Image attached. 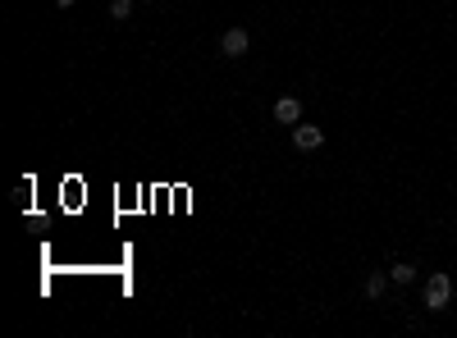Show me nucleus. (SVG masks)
<instances>
[{
	"label": "nucleus",
	"instance_id": "nucleus-1",
	"mask_svg": "<svg viewBox=\"0 0 457 338\" xmlns=\"http://www.w3.org/2000/svg\"><path fill=\"white\" fill-rule=\"evenodd\" d=\"M247 51H251V33H247V28H228V33L219 37V55H224V60H242Z\"/></svg>",
	"mask_w": 457,
	"mask_h": 338
},
{
	"label": "nucleus",
	"instance_id": "nucleus-2",
	"mask_svg": "<svg viewBox=\"0 0 457 338\" xmlns=\"http://www.w3.org/2000/svg\"><path fill=\"white\" fill-rule=\"evenodd\" d=\"M448 297H453V279H448V274H430V284H425V306H430V311H444Z\"/></svg>",
	"mask_w": 457,
	"mask_h": 338
},
{
	"label": "nucleus",
	"instance_id": "nucleus-3",
	"mask_svg": "<svg viewBox=\"0 0 457 338\" xmlns=\"http://www.w3.org/2000/svg\"><path fill=\"white\" fill-rule=\"evenodd\" d=\"M293 146H297V151H320V146H325V133H320L316 124H297V128H293Z\"/></svg>",
	"mask_w": 457,
	"mask_h": 338
},
{
	"label": "nucleus",
	"instance_id": "nucleus-4",
	"mask_svg": "<svg viewBox=\"0 0 457 338\" xmlns=\"http://www.w3.org/2000/svg\"><path fill=\"white\" fill-rule=\"evenodd\" d=\"M274 119H279V124H297V119H302V101H297V96H279V101H274Z\"/></svg>",
	"mask_w": 457,
	"mask_h": 338
},
{
	"label": "nucleus",
	"instance_id": "nucleus-5",
	"mask_svg": "<svg viewBox=\"0 0 457 338\" xmlns=\"http://www.w3.org/2000/svg\"><path fill=\"white\" fill-rule=\"evenodd\" d=\"M384 288H389V274H384V270H375V274L366 279V297L375 302V297H384Z\"/></svg>",
	"mask_w": 457,
	"mask_h": 338
},
{
	"label": "nucleus",
	"instance_id": "nucleus-6",
	"mask_svg": "<svg viewBox=\"0 0 457 338\" xmlns=\"http://www.w3.org/2000/svg\"><path fill=\"white\" fill-rule=\"evenodd\" d=\"M389 279H393V284H412V279H416V265H412V261H398V265L389 270Z\"/></svg>",
	"mask_w": 457,
	"mask_h": 338
},
{
	"label": "nucleus",
	"instance_id": "nucleus-7",
	"mask_svg": "<svg viewBox=\"0 0 457 338\" xmlns=\"http://www.w3.org/2000/svg\"><path fill=\"white\" fill-rule=\"evenodd\" d=\"M110 19H115V23H128L133 19V0H110Z\"/></svg>",
	"mask_w": 457,
	"mask_h": 338
},
{
	"label": "nucleus",
	"instance_id": "nucleus-8",
	"mask_svg": "<svg viewBox=\"0 0 457 338\" xmlns=\"http://www.w3.org/2000/svg\"><path fill=\"white\" fill-rule=\"evenodd\" d=\"M55 5H60V10H69V5H74V0H55Z\"/></svg>",
	"mask_w": 457,
	"mask_h": 338
}]
</instances>
